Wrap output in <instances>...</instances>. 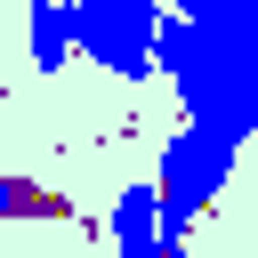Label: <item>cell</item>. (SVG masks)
Here are the masks:
<instances>
[{
  "mask_svg": "<svg viewBox=\"0 0 258 258\" xmlns=\"http://www.w3.org/2000/svg\"><path fill=\"white\" fill-rule=\"evenodd\" d=\"M234 161H242V145H234V137H218V129H202V121H185V129L161 145V169H153V202H161V258H177V250H185L194 218L226 194Z\"/></svg>",
  "mask_w": 258,
  "mask_h": 258,
  "instance_id": "cell-1",
  "label": "cell"
},
{
  "mask_svg": "<svg viewBox=\"0 0 258 258\" xmlns=\"http://www.w3.org/2000/svg\"><path fill=\"white\" fill-rule=\"evenodd\" d=\"M153 24H161V0H73V32H81V56L113 81H145L153 73Z\"/></svg>",
  "mask_w": 258,
  "mask_h": 258,
  "instance_id": "cell-2",
  "label": "cell"
},
{
  "mask_svg": "<svg viewBox=\"0 0 258 258\" xmlns=\"http://www.w3.org/2000/svg\"><path fill=\"white\" fill-rule=\"evenodd\" d=\"M0 218H73V202H56L24 177H0Z\"/></svg>",
  "mask_w": 258,
  "mask_h": 258,
  "instance_id": "cell-5",
  "label": "cell"
},
{
  "mask_svg": "<svg viewBox=\"0 0 258 258\" xmlns=\"http://www.w3.org/2000/svg\"><path fill=\"white\" fill-rule=\"evenodd\" d=\"M105 242H113L121 258H161V202H153V185L113 194V210H105Z\"/></svg>",
  "mask_w": 258,
  "mask_h": 258,
  "instance_id": "cell-4",
  "label": "cell"
},
{
  "mask_svg": "<svg viewBox=\"0 0 258 258\" xmlns=\"http://www.w3.org/2000/svg\"><path fill=\"white\" fill-rule=\"evenodd\" d=\"M24 56H32V73H64L81 56L73 0H24Z\"/></svg>",
  "mask_w": 258,
  "mask_h": 258,
  "instance_id": "cell-3",
  "label": "cell"
}]
</instances>
